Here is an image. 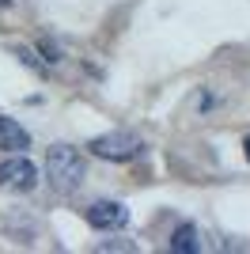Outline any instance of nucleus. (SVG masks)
<instances>
[{"label":"nucleus","mask_w":250,"mask_h":254,"mask_svg":"<svg viewBox=\"0 0 250 254\" xmlns=\"http://www.w3.org/2000/svg\"><path fill=\"white\" fill-rule=\"evenodd\" d=\"M46 175H50V186L61 193H72L83 182L87 167H83V156L72 148V144H53L46 152Z\"/></svg>","instance_id":"nucleus-1"},{"label":"nucleus","mask_w":250,"mask_h":254,"mask_svg":"<svg viewBox=\"0 0 250 254\" xmlns=\"http://www.w3.org/2000/svg\"><path fill=\"white\" fill-rule=\"evenodd\" d=\"M87 148H91V156H99V159H110V163H129V159H136L140 152H144V140L136 137V133H129V129H114V133L95 137Z\"/></svg>","instance_id":"nucleus-2"},{"label":"nucleus","mask_w":250,"mask_h":254,"mask_svg":"<svg viewBox=\"0 0 250 254\" xmlns=\"http://www.w3.org/2000/svg\"><path fill=\"white\" fill-rule=\"evenodd\" d=\"M38 186V167L23 152H11L8 159H0V190L11 193H31Z\"/></svg>","instance_id":"nucleus-3"},{"label":"nucleus","mask_w":250,"mask_h":254,"mask_svg":"<svg viewBox=\"0 0 250 254\" xmlns=\"http://www.w3.org/2000/svg\"><path fill=\"white\" fill-rule=\"evenodd\" d=\"M83 220L91 224L95 232H122L129 224V209L122 201H91L83 209Z\"/></svg>","instance_id":"nucleus-4"},{"label":"nucleus","mask_w":250,"mask_h":254,"mask_svg":"<svg viewBox=\"0 0 250 254\" xmlns=\"http://www.w3.org/2000/svg\"><path fill=\"white\" fill-rule=\"evenodd\" d=\"M171 251L175 254H201L205 251V235L197 224H178L171 232Z\"/></svg>","instance_id":"nucleus-5"},{"label":"nucleus","mask_w":250,"mask_h":254,"mask_svg":"<svg viewBox=\"0 0 250 254\" xmlns=\"http://www.w3.org/2000/svg\"><path fill=\"white\" fill-rule=\"evenodd\" d=\"M0 148H4V152L31 148V133H27L15 118H8V114H0Z\"/></svg>","instance_id":"nucleus-6"},{"label":"nucleus","mask_w":250,"mask_h":254,"mask_svg":"<svg viewBox=\"0 0 250 254\" xmlns=\"http://www.w3.org/2000/svg\"><path fill=\"white\" fill-rule=\"evenodd\" d=\"M15 57H19V61L27 64L31 72H38V76H46V72H50V64L42 61V57H38V53L31 50V46H15Z\"/></svg>","instance_id":"nucleus-7"},{"label":"nucleus","mask_w":250,"mask_h":254,"mask_svg":"<svg viewBox=\"0 0 250 254\" xmlns=\"http://www.w3.org/2000/svg\"><path fill=\"white\" fill-rule=\"evenodd\" d=\"M38 53H42V61H46V64H61V46L50 42V38H42V42H38Z\"/></svg>","instance_id":"nucleus-8"},{"label":"nucleus","mask_w":250,"mask_h":254,"mask_svg":"<svg viewBox=\"0 0 250 254\" xmlns=\"http://www.w3.org/2000/svg\"><path fill=\"white\" fill-rule=\"evenodd\" d=\"M243 152H247V163H250V137L243 140Z\"/></svg>","instance_id":"nucleus-9"},{"label":"nucleus","mask_w":250,"mask_h":254,"mask_svg":"<svg viewBox=\"0 0 250 254\" xmlns=\"http://www.w3.org/2000/svg\"><path fill=\"white\" fill-rule=\"evenodd\" d=\"M4 8H11V0H0V11H4Z\"/></svg>","instance_id":"nucleus-10"}]
</instances>
